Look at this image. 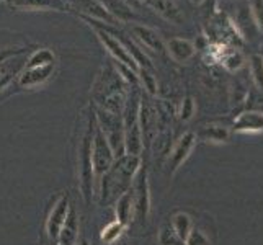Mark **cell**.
Returning a JSON list of instances; mask_svg holds the SVG:
<instances>
[{
  "label": "cell",
  "instance_id": "obj_26",
  "mask_svg": "<svg viewBox=\"0 0 263 245\" xmlns=\"http://www.w3.org/2000/svg\"><path fill=\"white\" fill-rule=\"evenodd\" d=\"M139 74H141V79H142V82H144V85H146V88H147V92L151 93V95H154L157 92V82H156V77H154L151 72L147 70V69H144V67H139Z\"/></svg>",
  "mask_w": 263,
  "mask_h": 245
},
{
  "label": "cell",
  "instance_id": "obj_24",
  "mask_svg": "<svg viewBox=\"0 0 263 245\" xmlns=\"http://www.w3.org/2000/svg\"><path fill=\"white\" fill-rule=\"evenodd\" d=\"M222 64L229 70H239L243 66V58H242V54L239 51H232V52L226 54V56H224Z\"/></svg>",
  "mask_w": 263,
  "mask_h": 245
},
{
  "label": "cell",
  "instance_id": "obj_16",
  "mask_svg": "<svg viewBox=\"0 0 263 245\" xmlns=\"http://www.w3.org/2000/svg\"><path fill=\"white\" fill-rule=\"evenodd\" d=\"M133 216V192L128 190L123 195L118 196L116 201V221L121 222L123 225H126L129 222Z\"/></svg>",
  "mask_w": 263,
  "mask_h": 245
},
{
  "label": "cell",
  "instance_id": "obj_8",
  "mask_svg": "<svg viewBox=\"0 0 263 245\" xmlns=\"http://www.w3.org/2000/svg\"><path fill=\"white\" fill-rule=\"evenodd\" d=\"M195 141H196V136L193 133H186V134L181 136L180 141L175 144L174 150H172L170 157H168V167L172 172H175L181 163L188 159L190 152H192L195 147Z\"/></svg>",
  "mask_w": 263,
  "mask_h": 245
},
{
  "label": "cell",
  "instance_id": "obj_6",
  "mask_svg": "<svg viewBox=\"0 0 263 245\" xmlns=\"http://www.w3.org/2000/svg\"><path fill=\"white\" fill-rule=\"evenodd\" d=\"M69 211H70V199L67 195H62L56 201V204L52 206L49 217L46 221V232L51 240H54V242L58 240V235L67 219Z\"/></svg>",
  "mask_w": 263,
  "mask_h": 245
},
{
  "label": "cell",
  "instance_id": "obj_9",
  "mask_svg": "<svg viewBox=\"0 0 263 245\" xmlns=\"http://www.w3.org/2000/svg\"><path fill=\"white\" fill-rule=\"evenodd\" d=\"M234 129L237 133H261L263 131V113L246 111L234 121Z\"/></svg>",
  "mask_w": 263,
  "mask_h": 245
},
{
  "label": "cell",
  "instance_id": "obj_3",
  "mask_svg": "<svg viewBox=\"0 0 263 245\" xmlns=\"http://www.w3.org/2000/svg\"><path fill=\"white\" fill-rule=\"evenodd\" d=\"M151 211V196H149V181L146 168H139L134 180L133 190V214L138 222H146Z\"/></svg>",
  "mask_w": 263,
  "mask_h": 245
},
{
  "label": "cell",
  "instance_id": "obj_27",
  "mask_svg": "<svg viewBox=\"0 0 263 245\" xmlns=\"http://www.w3.org/2000/svg\"><path fill=\"white\" fill-rule=\"evenodd\" d=\"M250 12L253 16V22H255L258 28L263 31V0H252Z\"/></svg>",
  "mask_w": 263,
  "mask_h": 245
},
{
  "label": "cell",
  "instance_id": "obj_22",
  "mask_svg": "<svg viewBox=\"0 0 263 245\" xmlns=\"http://www.w3.org/2000/svg\"><path fill=\"white\" fill-rule=\"evenodd\" d=\"M123 231H124V225L121 222L115 221L111 224H108L106 228L102 231V240L105 243H113L115 240L120 239V235L123 234Z\"/></svg>",
  "mask_w": 263,
  "mask_h": 245
},
{
  "label": "cell",
  "instance_id": "obj_1",
  "mask_svg": "<svg viewBox=\"0 0 263 245\" xmlns=\"http://www.w3.org/2000/svg\"><path fill=\"white\" fill-rule=\"evenodd\" d=\"M139 170V156L124 154L123 157L116 159L110 170L102 177V196L110 199L128 192L134 175Z\"/></svg>",
  "mask_w": 263,
  "mask_h": 245
},
{
  "label": "cell",
  "instance_id": "obj_18",
  "mask_svg": "<svg viewBox=\"0 0 263 245\" xmlns=\"http://www.w3.org/2000/svg\"><path fill=\"white\" fill-rule=\"evenodd\" d=\"M199 138L208 142H228L229 141V129L224 126H206L199 131Z\"/></svg>",
  "mask_w": 263,
  "mask_h": 245
},
{
  "label": "cell",
  "instance_id": "obj_30",
  "mask_svg": "<svg viewBox=\"0 0 263 245\" xmlns=\"http://www.w3.org/2000/svg\"><path fill=\"white\" fill-rule=\"evenodd\" d=\"M10 79H12V76L8 74V72H5V74L0 76V88H4L8 84V82H10Z\"/></svg>",
  "mask_w": 263,
  "mask_h": 245
},
{
  "label": "cell",
  "instance_id": "obj_28",
  "mask_svg": "<svg viewBox=\"0 0 263 245\" xmlns=\"http://www.w3.org/2000/svg\"><path fill=\"white\" fill-rule=\"evenodd\" d=\"M195 110H196V106H195L193 98H192V97H186V98L183 100V103H181L180 118H181V120H183V121L192 120L193 115H195Z\"/></svg>",
  "mask_w": 263,
  "mask_h": 245
},
{
  "label": "cell",
  "instance_id": "obj_13",
  "mask_svg": "<svg viewBox=\"0 0 263 245\" xmlns=\"http://www.w3.org/2000/svg\"><path fill=\"white\" fill-rule=\"evenodd\" d=\"M54 64L49 66H43V67H33V69H26L22 77H20V85L22 87H36L41 85L43 82H46L49 76L52 74Z\"/></svg>",
  "mask_w": 263,
  "mask_h": 245
},
{
  "label": "cell",
  "instance_id": "obj_20",
  "mask_svg": "<svg viewBox=\"0 0 263 245\" xmlns=\"http://www.w3.org/2000/svg\"><path fill=\"white\" fill-rule=\"evenodd\" d=\"M85 10L88 13L98 16L100 20H105L106 23H113L115 22V18L110 13H108L106 8L102 4H100V2H97V0H87V2H85Z\"/></svg>",
  "mask_w": 263,
  "mask_h": 245
},
{
  "label": "cell",
  "instance_id": "obj_14",
  "mask_svg": "<svg viewBox=\"0 0 263 245\" xmlns=\"http://www.w3.org/2000/svg\"><path fill=\"white\" fill-rule=\"evenodd\" d=\"M133 33H134L136 38H138L147 49L156 51V52H160L162 49H164V44H162L160 36L156 31H154V30L147 28V26L134 25L133 26Z\"/></svg>",
  "mask_w": 263,
  "mask_h": 245
},
{
  "label": "cell",
  "instance_id": "obj_31",
  "mask_svg": "<svg viewBox=\"0 0 263 245\" xmlns=\"http://www.w3.org/2000/svg\"><path fill=\"white\" fill-rule=\"evenodd\" d=\"M79 245H90V243L84 239V240H80V243H79Z\"/></svg>",
  "mask_w": 263,
  "mask_h": 245
},
{
  "label": "cell",
  "instance_id": "obj_17",
  "mask_svg": "<svg viewBox=\"0 0 263 245\" xmlns=\"http://www.w3.org/2000/svg\"><path fill=\"white\" fill-rule=\"evenodd\" d=\"M170 224H172V228H174L177 237L181 242L186 240L188 234L192 232V229H193V221H192V217H190L186 213H177L174 217H172Z\"/></svg>",
  "mask_w": 263,
  "mask_h": 245
},
{
  "label": "cell",
  "instance_id": "obj_21",
  "mask_svg": "<svg viewBox=\"0 0 263 245\" xmlns=\"http://www.w3.org/2000/svg\"><path fill=\"white\" fill-rule=\"evenodd\" d=\"M250 72L253 82L257 84V87L263 88V56L260 54H253L250 58Z\"/></svg>",
  "mask_w": 263,
  "mask_h": 245
},
{
  "label": "cell",
  "instance_id": "obj_32",
  "mask_svg": "<svg viewBox=\"0 0 263 245\" xmlns=\"http://www.w3.org/2000/svg\"><path fill=\"white\" fill-rule=\"evenodd\" d=\"M192 2H195V4H201L203 0H192Z\"/></svg>",
  "mask_w": 263,
  "mask_h": 245
},
{
  "label": "cell",
  "instance_id": "obj_29",
  "mask_svg": "<svg viewBox=\"0 0 263 245\" xmlns=\"http://www.w3.org/2000/svg\"><path fill=\"white\" fill-rule=\"evenodd\" d=\"M23 49L22 48H7V49H0V66L7 62L10 58L13 56H18V54H22Z\"/></svg>",
  "mask_w": 263,
  "mask_h": 245
},
{
  "label": "cell",
  "instance_id": "obj_15",
  "mask_svg": "<svg viewBox=\"0 0 263 245\" xmlns=\"http://www.w3.org/2000/svg\"><path fill=\"white\" fill-rule=\"evenodd\" d=\"M98 2L106 8V12L110 13L115 20L129 22L134 16L131 7L126 4L124 0H98Z\"/></svg>",
  "mask_w": 263,
  "mask_h": 245
},
{
  "label": "cell",
  "instance_id": "obj_5",
  "mask_svg": "<svg viewBox=\"0 0 263 245\" xmlns=\"http://www.w3.org/2000/svg\"><path fill=\"white\" fill-rule=\"evenodd\" d=\"M80 175H82V192L85 201L90 203L93 188V167H92V138L90 133L84 138L82 149H80Z\"/></svg>",
  "mask_w": 263,
  "mask_h": 245
},
{
  "label": "cell",
  "instance_id": "obj_11",
  "mask_svg": "<svg viewBox=\"0 0 263 245\" xmlns=\"http://www.w3.org/2000/svg\"><path fill=\"white\" fill-rule=\"evenodd\" d=\"M149 5L156 10L159 15H162L165 20L180 25L183 23L185 16L181 13V10L178 8V5L174 2V0H149Z\"/></svg>",
  "mask_w": 263,
  "mask_h": 245
},
{
  "label": "cell",
  "instance_id": "obj_12",
  "mask_svg": "<svg viewBox=\"0 0 263 245\" xmlns=\"http://www.w3.org/2000/svg\"><path fill=\"white\" fill-rule=\"evenodd\" d=\"M167 49H168L170 58L175 62H180V64L186 62L195 54L193 43L188 40H183V38H172L167 43Z\"/></svg>",
  "mask_w": 263,
  "mask_h": 245
},
{
  "label": "cell",
  "instance_id": "obj_19",
  "mask_svg": "<svg viewBox=\"0 0 263 245\" xmlns=\"http://www.w3.org/2000/svg\"><path fill=\"white\" fill-rule=\"evenodd\" d=\"M54 64V54L49 49H40L36 51L33 56L26 62V69H33V67H43V66H49Z\"/></svg>",
  "mask_w": 263,
  "mask_h": 245
},
{
  "label": "cell",
  "instance_id": "obj_4",
  "mask_svg": "<svg viewBox=\"0 0 263 245\" xmlns=\"http://www.w3.org/2000/svg\"><path fill=\"white\" fill-rule=\"evenodd\" d=\"M116 160L115 154L108 144L106 138L103 136L102 129L95 128V134L92 138V167H93V175L103 177L110 167L113 165V162Z\"/></svg>",
  "mask_w": 263,
  "mask_h": 245
},
{
  "label": "cell",
  "instance_id": "obj_25",
  "mask_svg": "<svg viewBox=\"0 0 263 245\" xmlns=\"http://www.w3.org/2000/svg\"><path fill=\"white\" fill-rule=\"evenodd\" d=\"M186 245H210V240H208V237L204 235L203 231H199L196 228L192 229V232L188 234V237L185 240Z\"/></svg>",
  "mask_w": 263,
  "mask_h": 245
},
{
  "label": "cell",
  "instance_id": "obj_23",
  "mask_svg": "<svg viewBox=\"0 0 263 245\" xmlns=\"http://www.w3.org/2000/svg\"><path fill=\"white\" fill-rule=\"evenodd\" d=\"M181 240L177 237V234L172 228V224H164L159 231V243L160 245H178Z\"/></svg>",
  "mask_w": 263,
  "mask_h": 245
},
{
  "label": "cell",
  "instance_id": "obj_10",
  "mask_svg": "<svg viewBox=\"0 0 263 245\" xmlns=\"http://www.w3.org/2000/svg\"><path fill=\"white\" fill-rule=\"evenodd\" d=\"M79 239V221H77V213L76 210H72L67 214V219L62 225V229L58 235L56 245H77Z\"/></svg>",
  "mask_w": 263,
  "mask_h": 245
},
{
  "label": "cell",
  "instance_id": "obj_7",
  "mask_svg": "<svg viewBox=\"0 0 263 245\" xmlns=\"http://www.w3.org/2000/svg\"><path fill=\"white\" fill-rule=\"evenodd\" d=\"M98 38L102 40V43L105 44V48L110 51V54L118 62H120V64L129 67V69H133L136 72L139 70V66L136 64V61L131 58V54L128 52V49H126V46L120 40L115 38L113 34L106 33L105 30H98Z\"/></svg>",
  "mask_w": 263,
  "mask_h": 245
},
{
  "label": "cell",
  "instance_id": "obj_2",
  "mask_svg": "<svg viewBox=\"0 0 263 245\" xmlns=\"http://www.w3.org/2000/svg\"><path fill=\"white\" fill-rule=\"evenodd\" d=\"M98 128L102 129L103 136L106 138L108 144L115 154L116 159L123 157L126 154L124 147V126L123 120L118 115L108 113V111H98Z\"/></svg>",
  "mask_w": 263,
  "mask_h": 245
}]
</instances>
